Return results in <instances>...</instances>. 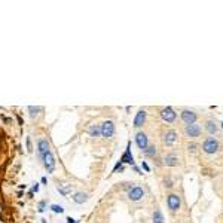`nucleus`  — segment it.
Listing matches in <instances>:
<instances>
[{
    "label": "nucleus",
    "mask_w": 223,
    "mask_h": 223,
    "mask_svg": "<svg viewBox=\"0 0 223 223\" xmlns=\"http://www.w3.org/2000/svg\"><path fill=\"white\" fill-rule=\"evenodd\" d=\"M202 150L207 153V155H213L219 150V141L214 138V137H208L204 144H202Z\"/></svg>",
    "instance_id": "1"
},
{
    "label": "nucleus",
    "mask_w": 223,
    "mask_h": 223,
    "mask_svg": "<svg viewBox=\"0 0 223 223\" xmlns=\"http://www.w3.org/2000/svg\"><path fill=\"white\" fill-rule=\"evenodd\" d=\"M113 134H115V124H113V121H106L101 125V135L104 138H110Z\"/></svg>",
    "instance_id": "2"
},
{
    "label": "nucleus",
    "mask_w": 223,
    "mask_h": 223,
    "mask_svg": "<svg viewBox=\"0 0 223 223\" xmlns=\"http://www.w3.org/2000/svg\"><path fill=\"white\" fill-rule=\"evenodd\" d=\"M42 159H43V165L45 168L48 170V173H54V170H55V159H54L52 152H48Z\"/></svg>",
    "instance_id": "3"
},
{
    "label": "nucleus",
    "mask_w": 223,
    "mask_h": 223,
    "mask_svg": "<svg viewBox=\"0 0 223 223\" xmlns=\"http://www.w3.org/2000/svg\"><path fill=\"white\" fill-rule=\"evenodd\" d=\"M184 134L190 138H196L201 135V127L196 125V124H190V125H186L184 128Z\"/></svg>",
    "instance_id": "4"
},
{
    "label": "nucleus",
    "mask_w": 223,
    "mask_h": 223,
    "mask_svg": "<svg viewBox=\"0 0 223 223\" xmlns=\"http://www.w3.org/2000/svg\"><path fill=\"white\" fill-rule=\"evenodd\" d=\"M176 112L173 110V107H165V109H162L161 110V118L165 121V122H174L176 121Z\"/></svg>",
    "instance_id": "5"
},
{
    "label": "nucleus",
    "mask_w": 223,
    "mask_h": 223,
    "mask_svg": "<svg viewBox=\"0 0 223 223\" xmlns=\"http://www.w3.org/2000/svg\"><path fill=\"white\" fill-rule=\"evenodd\" d=\"M167 204H168V207H170V210L171 211H177L178 208H180V196L176 195V193H171V195H168V198H167Z\"/></svg>",
    "instance_id": "6"
},
{
    "label": "nucleus",
    "mask_w": 223,
    "mask_h": 223,
    "mask_svg": "<svg viewBox=\"0 0 223 223\" xmlns=\"http://www.w3.org/2000/svg\"><path fill=\"white\" fill-rule=\"evenodd\" d=\"M119 162L134 165V156H133V153H131V141H128V144H127V149H125L124 155L121 156V161H119Z\"/></svg>",
    "instance_id": "7"
},
{
    "label": "nucleus",
    "mask_w": 223,
    "mask_h": 223,
    "mask_svg": "<svg viewBox=\"0 0 223 223\" xmlns=\"http://www.w3.org/2000/svg\"><path fill=\"white\" fill-rule=\"evenodd\" d=\"M196 113L192 112V110H183L181 112V121L186 124V125H190V124H195L196 121Z\"/></svg>",
    "instance_id": "8"
},
{
    "label": "nucleus",
    "mask_w": 223,
    "mask_h": 223,
    "mask_svg": "<svg viewBox=\"0 0 223 223\" xmlns=\"http://www.w3.org/2000/svg\"><path fill=\"white\" fill-rule=\"evenodd\" d=\"M135 143H137V146H138V149H141L143 152L147 149V146H149V140H147V135L144 133H137L135 135Z\"/></svg>",
    "instance_id": "9"
},
{
    "label": "nucleus",
    "mask_w": 223,
    "mask_h": 223,
    "mask_svg": "<svg viewBox=\"0 0 223 223\" xmlns=\"http://www.w3.org/2000/svg\"><path fill=\"white\" fill-rule=\"evenodd\" d=\"M143 196H144V190H143L141 187H138V186L131 187V190L128 192V198H130L131 201H140Z\"/></svg>",
    "instance_id": "10"
},
{
    "label": "nucleus",
    "mask_w": 223,
    "mask_h": 223,
    "mask_svg": "<svg viewBox=\"0 0 223 223\" xmlns=\"http://www.w3.org/2000/svg\"><path fill=\"white\" fill-rule=\"evenodd\" d=\"M37 152H39V156L43 158L48 152H51V147H49V141L45 140V138H40L39 143H37Z\"/></svg>",
    "instance_id": "11"
},
{
    "label": "nucleus",
    "mask_w": 223,
    "mask_h": 223,
    "mask_svg": "<svg viewBox=\"0 0 223 223\" xmlns=\"http://www.w3.org/2000/svg\"><path fill=\"white\" fill-rule=\"evenodd\" d=\"M144 121H146V110H138V113H137L135 118H134V127H135V128L143 127Z\"/></svg>",
    "instance_id": "12"
},
{
    "label": "nucleus",
    "mask_w": 223,
    "mask_h": 223,
    "mask_svg": "<svg viewBox=\"0 0 223 223\" xmlns=\"http://www.w3.org/2000/svg\"><path fill=\"white\" fill-rule=\"evenodd\" d=\"M72 199H73L76 204H84V202H87L88 195H87L85 192H76V193L72 196Z\"/></svg>",
    "instance_id": "13"
},
{
    "label": "nucleus",
    "mask_w": 223,
    "mask_h": 223,
    "mask_svg": "<svg viewBox=\"0 0 223 223\" xmlns=\"http://www.w3.org/2000/svg\"><path fill=\"white\" fill-rule=\"evenodd\" d=\"M57 189H58V192H60L61 195L67 196V195L72 192V184H69V183H61V184L57 186Z\"/></svg>",
    "instance_id": "14"
},
{
    "label": "nucleus",
    "mask_w": 223,
    "mask_h": 223,
    "mask_svg": "<svg viewBox=\"0 0 223 223\" xmlns=\"http://www.w3.org/2000/svg\"><path fill=\"white\" fill-rule=\"evenodd\" d=\"M176 140H177V134L174 133V131H168V133L164 135V143L168 144V146H171Z\"/></svg>",
    "instance_id": "15"
},
{
    "label": "nucleus",
    "mask_w": 223,
    "mask_h": 223,
    "mask_svg": "<svg viewBox=\"0 0 223 223\" xmlns=\"http://www.w3.org/2000/svg\"><path fill=\"white\" fill-rule=\"evenodd\" d=\"M164 164L168 165V167H176V165L178 164V159L174 156V155H168V156L164 159Z\"/></svg>",
    "instance_id": "16"
},
{
    "label": "nucleus",
    "mask_w": 223,
    "mask_h": 223,
    "mask_svg": "<svg viewBox=\"0 0 223 223\" xmlns=\"http://www.w3.org/2000/svg\"><path fill=\"white\" fill-rule=\"evenodd\" d=\"M205 130L208 131V134H216L217 133V124H216L214 121H207Z\"/></svg>",
    "instance_id": "17"
},
{
    "label": "nucleus",
    "mask_w": 223,
    "mask_h": 223,
    "mask_svg": "<svg viewBox=\"0 0 223 223\" xmlns=\"http://www.w3.org/2000/svg\"><path fill=\"white\" fill-rule=\"evenodd\" d=\"M88 133L91 137H98V135H101V125H91Z\"/></svg>",
    "instance_id": "18"
},
{
    "label": "nucleus",
    "mask_w": 223,
    "mask_h": 223,
    "mask_svg": "<svg viewBox=\"0 0 223 223\" xmlns=\"http://www.w3.org/2000/svg\"><path fill=\"white\" fill-rule=\"evenodd\" d=\"M153 223H164V216L159 210H155L153 213Z\"/></svg>",
    "instance_id": "19"
},
{
    "label": "nucleus",
    "mask_w": 223,
    "mask_h": 223,
    "mask_svg": "<svg viewBox=\"0 0 223 223\" xmlns=\"http://www.w3.org/2000/svg\"><path fill=\"white\" fill-rule=\"evenodd\" d=\"M144 155H147V156H155V155H156V147H155V146H147V149L144 150Z\"/></svg>",
    "instance_id": "20"
},
{
    "label": "nucleus",
    "mask_w": 223,
    "mask_h": 223,
    "mask_svg": "<svg viewBox=\"0 0 223 223\" xmlns=\"http://www.w3.org/2000/svg\"><path fill=\"white\" fill-rule=\"evenodd\" d=\"M28 112H30V116L34 118L37 115V112H42V107H34V106H30L28 107Z\"/></svg>",
    "instance_id": "21"
},
{
    "label": "nucleus",
    "mask_w": 223,
    "mask_h": 223,
    "mask_svg": "<svg viewBox=\"0 0 223 223\" xmlns=\"http://www.w3.org/2000/svg\"><path fill=\"white\" fill-rule=\"evenodd\" d=\"M51 210H52L54 213H60V214L64 213V208H63L61 205H57V204H52V205H51Z\"/></svg>",
    "instance_id": "22"
},
{
    "label": "nucleus",
    "mask_w": 223,
    "mask_h": 223,
    "mask_svg": "<svg viewBox=\"0 0 223 223\" xmlns=\"http://www.w3.org/2000/svg\"><path fill=\"white\" fill-rule=\"evenodd\" d=\"M45 205H46L45 201H40V202H39V213H42V211L45 210Z\"/></svg>",
    "instance_id": "23"
},
{
    "label": "nucleus",
    "mask_w": 223,
    "mask_h": 223,
    "mask_svg": "<svg viewBox=\"0 0 223 223\" xmlns=\"http://www.w3.org/2000/svg\"><path fill=\"white\" fill-rule=\"evenodd\" d=\"M189 152H192V153H195L196 152V144H189Z\"/></svg>",
    "instance_id": "24"
},
{
    "label": "nucleus",
    "mask_w": 223,
    "mask_h": 223,
    "mask_svg": "<svg viewBox=\"0 0 223 223\" xmlns=\"http://www.w3.org/2000/svg\"><path fill=\"white\" fill-rule=\"evenodd\" d=\"M165 186H167V187H171V186H173V181H171L170 178H168V180H165Z\"/></svg>",
    "instance_id": "25"
},
{
    "label": "nucleus",
    "mask_w": 223,
    "mask_h": 223,
    "mask_svg": "<svg viewBox=\"0 0 223 223\" xmlns=\"http://www.w3.org/2000/svg\"><path fill=\"white\" fill-rule=\"evenodd\" d=\"M27 147H28V152H31V141H30V138H27Z\"/></svg>",
    "instance_id": "26"
},
{
    "label": "nucleus",
    "mask_w": 223,
    "mask_h": 223,
    "mask_svg": "<svg viewBox=\"0 0 223 223\" xmlns=\"http://www.w3.org/2000/svg\"><path fill=\"white\" fill-rule=\"evenodd\" d=\"M141 167H143V168H144L146 171H150V168H149V165H147L146 162H143V164H141Z\"/></svg>",
    "instance_id": "27"
},
{
    "label": "nucleus",
    "mask_w": 223,
    "mask_h": 223,
    "mask_svg": "<svg viewBox=\"0 0 223 223\" xmlns=\"http://www.w3.org/2000/svg\"><path fill=\"white\" fill-rule=\"evenodd\" d=\"M37 190H39V184L36 183V184L33 186V189H31V193H33V192H37Z\"/></svg>",
    "instance_id": "28"
},
{
    "label": "nucleus",
    "mask_w": 223,
    "mask_h": 223,
    "mask_svg": "<svg viewBox=\"0 0 223 223\" xmlns=\"http://www.w3.org/2000/svg\"><path fill=\"white\" fill-rule=\"evenodd\" d=\"M67 223H78L75 219H72V217H67Z\"/></svg>",
    "instance_id": "29"
},
{
    "label": "nucleus",
    "mask_w": 223,
    "mask_h": 223,
    "mask_svg": "<svg viewBox=\"0 0 223 223\" xmlns=\"http://www.w3.org/2000/svg\"><path fill=\"white\" fill-rule=\"evenodd\" d=\"M222 128H223V124H222Z\"/></svg>",
    "instance_id": "30"
}]
</instances>
